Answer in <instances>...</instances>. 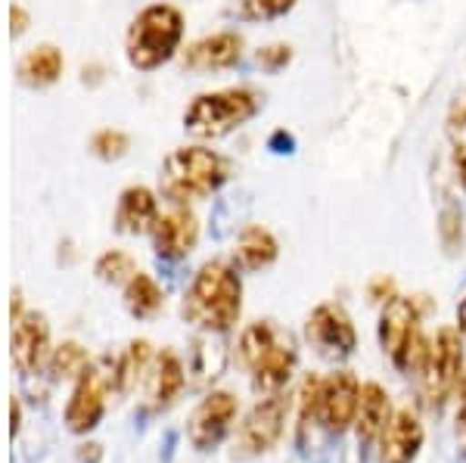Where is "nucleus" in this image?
Instances as JSON below:
<instances>
[{
    "mask_svg": "<svg viewBox=\"0 0 466 463\" xmlns=\"http://www.w3.org/2000/svg\"><path fill=\"white\" fill-rule=\"evenodd\" d=\"M233 258H237V265L246 267V271H265V267H270L280 258V243H277V237L270 234L268 227L249 224V227L239 230Z\"/></svg>",
    "mask_w": 466,
    "mask_h": 463,
    "instance_id": "obj_20",
    "label": "nucleus"
},
{
    "mask_svg": "<svg viewBox=\"0 0 466 463\" xmlns=\"http://www.w3.org/2000/svg\"><path fill=\"white\" fill-rule=\"evenodd\" d=\"M165 305V289L149 274L137 271L125 283V308L134 317H156Z\"/></svg>",
    "mask_w": 466,
    "mask_h": 463,
    "instance_id": "obj_23",
    "label": "nucleus"
},
{
    "mask_svg": "<svg viewBox=\"0 0 466 463\" xmlns=\"http://www.w3.org/2000/svg\"><path fill=\"white\" fill-rule=\"evenodd\" d=\"M94 274L103 283H112V287H125V283L131 280L134 274H137V261H134L122 249H109V252H103V256L96 258Z\"/></svg>",
    "mask_w": 466,
    "mask_h": 463,
    "instance_id": "obj_26",
    "label": "nucleus"
},
{
    "mask_svg": "<svg viewBox=\"0 0 466 463\" xmlns=\"http://www.w3.org/2000/svg\"><path fill=\"white\" fill-rule=\"evenodd\" d=\"M457 330L466 336V298L461 305H457Z\"/></svg>",
    "mask_w": 466,
    "mask_h": 463,
    "instance_id": "obj_37",
    "label": "nucleus"
},
{
    "mask_svg": "<svg viewBox=\"0 0 466 463\" xmlns=\"http://www.w3.org/2000/svg\"><path fill=\"white\" fill-rule=\"evenodd\" d=\"M127 134L125 131H118V128H103V131H96L94 137H90V153L94 156H100V159H122V156L127 153Z\"/></svg>",
    "mask_w": 466,
    "mask_h": 463,
    "instance_id": "obj_28",
    "label": "nucleus"
},
{
    "mask_svg": "<svg viewBox=\"0 0 466 463\" xmlns=\"http://www.w3.org/2000/svg\"><path fill=\"white\" fill-rule=\"evenodd\" d=\"M184 383H187V373H184V364L180 357L171 352V348H162L159 355L153 357L149 364V373H147V398H149V408H168L171 401L184 392Z\"/></svg>",
    "mask_w": 466,
    "mask_h": 463,
    "instance_id": "obj_18",
    "label": "nucleus"
},
{
    "mask_svg": "<svg viewBox=\"0 0 466 463\" xmlns=\"http://www.w3.org/2000/svg\"><path fill=\"white\" fill-rule=\"evenodd\" d=\"M423 448V423L413 410L401 408L380 432V463H413Z\"/></svg>",
    "mask_w": 466,
    "mask_h": 463,
    "instance_id": "obj_15",
    "label": "nucleus"
},
{
    "mask_svg": "<svg viewBox=\"0 0 466 463\" xmlns=\"http://www.w3.org/2000/svg\"><path fill=\"white\" fill-rule=\"evenodd\" d=\"M420 379H423L426 398L432 405H441L448 395L457 392V386L463 379V333L457 327H441L435 333L430 352H426L423 370H420Z\"/></svg>",
    "mask_w": 466,
    "mask_h": 463,
    "instance_id": "obj_6",
    "label": "nucleus"
},
{
    "mask_svg": "<svg viewBox=\"0 0 466 463\" xmlns=\"http://www.w3.org/2000/svg\"><path fill=\"white\" fill-rule=\"evenodd\" d=\"M392 401L389 392L380 383H364L360 386V398H358V417H355V432L358 442L367 445L373 438H380V432L386 429V423L392 420Z\"/></svg>",
    "mask_w": 466,
    "mask_h": 463,
    "instance_id": "obj_19",
    "label": "nucleus"
},
{
    "mask_svg": "<svg viewBox=\"0 0 466 463\" xmlns=\"http://www.w3.org/2000/svg\"><path fill=\"white\" fill-rule=\"evenodd\" d=\"M50 327L47 317L37 315V311H25L16 324H13V336H10V355L13 364L19 367V373L32 377L44 367V361L50 357Z\"/></svg>",
    "mask_w": 466,
    "mask_h": 463,
    "instance_id": "obj_12",
    "label": "nucleus"
},
{
    "mask_svg": "<svg viewBox=\"0 0 466 463\" xmlns=\"http://www.w3.org/2000/svg\"><path fill=\"white\" fill-rule=\"evenodd\" d=\"M90 367V357H87V348L81 342H63L50 352V370H54L56 379H78L81 373Z\"/></svg>",
    "mask_w": 466,
    "mask_h": 463,
    "instance_id": "obj_25",
    "label": "nucleus"
},
{
    "mask_svg": "<svg viewBox=\"0 0 466 463\" xmlns=\"http://www.w3.org/2000/svg\"><path fill=\"white\" fill-rule=\"evenodd\" d=\"M109 392H116L112 364L106 361V367H94V364H90L78 377L69 405H66V429L75 432V436H85V432L100 427L103 414H106Z\"/></svg>",
    "mask_w": 466,
    "mask_h": 463,
    "instance_id": "obj_8",
    "label": "nucleus"
},
{
    "mask_svg": "<svg viewBox=\"0 0 466 463\" xmlns=\"http://www.w3.org/2000/svg\"><path fill=\"white\" fill-rule=\"evenodd\" d=\"M457 438H461V448L466 454V377L461 379V386H457Z\"/></svg>",
    "mask_w": 466,
    "mask_h": 463,
    "instance_id": "obj_31",
    "label": "nucleus"
},
{
    "mask_svg": "<svg viewBox=\"0 0 466 463\" xmlns=\"http://www.w3.org/2000/svg\"><path fill=\"white\" fill-rule=\"evenodd\" d=\"M360 383L355 373L333 370L318 386V420L327 432H345L358 417Z\"/></svg>",
    "mask_w": 466,
    "mask_h": 463,
    "instance_id": "obj_9",
    "label": "nucleus"
},
{
    "mask_svg": "<svg viewBox=\"0 0 466 463\" xmlns=\"http://www.w3.org/2000/svg\"><path fill=\"white\" fill-rule=\"evenodd\" d=\"M305 333L318 346V352L329 357H349L358 348V330L349 311L333 302H323L308 315Z\"/></svg>",
    "mask_w": 466,
    "mask_h": 463,
    "instance_id": "obj_10",
    "label": "nucleus"
},
{
    "mask_svg": "<svg viewBox=\"0 0 466 463\" xmlns=\"http://www.w3.org/2000/svg\"><path fill=\"white\" fill-rule=\"evenodd\" d=\"M392 296H395V283H392V280L377 277V280L370 283V298H373V302H382V305H386Z\"/></svg>",
    "mask_w": 466,
    "mask_h": 463,
    "instance_id": "obj_32",
    "label": "nucleus"
},
{
    "mask_svg": "<svg viewBox=\"0 0 466 463\" xmlns=\"http://www.w3.org/2000/svg\"><path fill=\"white\" fill-rule=\"evenodd\" d=\"M149 237H153V249L159 258H187L199 243V221L187 206H175L171 212L159 215Z\"/></svg>",
    "mask_w": 466,
    "mask_h": 463,
    "instance_id": "obj_13",
    "label": "nucleus"
},
{
    "mask_svg": "<svg viewBox=\"0 0 466 463\" xmlns=\"http://www.w3.org/2000/svg\"><path fill=\"white\" fill-rule=\"evenodd\" d=\"M255 63L265 72H283L292 63V47L289 44H268L255 54Z\"/></svg>",
    "mask_w": 466,
    "mask_h": 463,
    "instance_id": "obj_30",
    "label": "nucleus"
},
{
    "mask_svg": "<svg viewBox=\"0 0 466 463\" xmlns=\"http://www.w3.org/2000/svg\"><path fill=\"white\" fill-rule=\"evenodd\" d=\"M184 13L175 4H149L134 16L125 37L127 63L140 72H153L168 63L184 41Z\"/></svg>",
    "mask_w": 466,
    "mask_h": 463,
    "instance_id": "obj_3",
    "label": "nucleus"
},
{
    "mask_svg": "<svg viewBox=\"0 0 466 463\" xmlns=\"http://www.w3.org/2000/svg\"><path fill=\"white\" fill-rule=\"evenodd\" d=\"M261 109V100L252 87H221L193 96L184 112V128L197 140H221L252 122Z\"/></svg>",
    "mask_w": 466,
    "mask_h": 463,
    "instance_id": "obj_4",
    "label": "nucleus"
},
{
    "mask_svg": "<svg viewBox=\"0 0 466 463\" xmlns=\"http://www.w3.org/2000/svg\"><path fill=\"white\" fill-rule=\"evenodd\" d=\"M237 398L230 392H208L206 398L199 401L197 410L190 414V427H187V436H190V445L197 451H208L228 436V429L237 420Z\"/></svg>",
    "mask_w": 466,
    "mask_h": 463,
    "instance_id": "obj_11",
    "label": "nucleus"
},
{
    "mask_svg": "<svg viewBox=\"0 0 466 463\" xmlns=\"http://www.w3.org/2000/svg\"><path fill=\"white\" fill-rule=\"evenodd\" d=\"M25 315V311H22V293L16 289V293H13V305H10V317H13V324H16V320Z\"/></svg>",
    "mask_w": 466,
    "mask_h": 463,
    "instance_id": "obj_36",
    "label": "nucleus"
},
{
    "mask_svg": "<svg viewBox=\"0 0 466 463\" xmlns=\"http://www.w3.org/2000/svg\"><path fill=\"white\" fill-rule=\"evenodd\" d=\"M19 420H22V408L16 398H10V436L19 432Z\"/></svg>",
    "mask_w": 466,
    "mask_h": 463,
    "instance_id": "obj_34",
    "label": "nucleus"
},
{
    "mask_svg": "<svg viewBox=\"0 0 466 463\" xmlns=\"http://www.w3.org/2000/svg\"><path fill=\"white\" fill-rule=\"evenodd\" d=\"M448 137H451V162H454V177L466 190V96L451 106L448 116Z\"/></svg>",
    "mask_w": 466,
    "mask_h": 463,
    "instance_id": "obj_24",
    "label": "nucleus"
},
{
    "mask_svg": "<svg viewBox=\"0 0 466 463\" xmlns=\"http://www.w3.org/2000/svg\"><path fill=\"white\" fill-rule=\"evenodd\" d=\"M63 69H66L63 50L54 47V44H41V47H32L19 59V81L28 87H47L59 81Z\"/></svg>",
    "mask_w": 466,
    "mask_h": 463,
    "instance_id": "obj_21",
    "label": "nucleus"
},
{
    "mask_svg": "<svg viewBox=\"0 0 466 463\" xmlns=\"http://www.w3.org/2000/svg\"><path fill=\"white\" fill-rule=\"evenodd\" d=\"M299 0H243L239 4V16L246 22H274L283 19L296 10Z\"/></svg>",
    "mask_w": 466,
    "mask_h": 463,
    "instance_id": "obj_27",
    "label": "nucleus"
},
{
    "mask_svg": "<svg viewBox=\"0 0 466 463\" xmlns=\"http://www.w3.org/2000/svg\"><path fill=\"white\" fill-rule=\"evenodd\" d=\"M159 199L149 186L137 184V186H127L118 196L116 206V230L118 234L127 237H144L153 234L156 221H159Z\"/></svg>",
    "mask_w": 466,
    "mask_h": 463,
    "instance_id": "obj_16",
    "label": "nucleus"
},
{
    "mask_svg": "<svg viewBox=\"0 0 466 463\" xmlns=\"http://www.w3.org/2000/svg\"><path fill=\"white\" fill-rule=\"evenodd\" d=\"M439 237H441V246L448 252H457L463 246V215L461 208H445L439 215Z\"/></svg>",
    "mask_w": 466,
    "mask_h": 463,
    "instance_id": "obj_29",
    "label": "nucleus"
},
{
    "mask_svg": "<svg viewBox=\"0 0 466 463\" xmlns=\"http://www.w3.org/2000/svg\"><path fill=\"white\" fill-rule=\"evenodd\" d=\"M78 458L87 460V463H96V460H100V445H81Z\"/></svg>",
    "mask_w": 466,
    "mask_h": 463,
    "instance_id": "obj_35",
    "label": "nucleus"
},
{
    "mask_svg": "<svg viewBox=\"0 0 466 463\" xmlns=\"http://www.w3.org/2000/svg\"><path fill=\"white\" fill-rule=\"evenodd\" d=\"M25 28H28V13L22 10L19 4H13V6H10V32H13V37L22 35Z\"/></svg>",
    "mask_w": 466,
    "mask_h": 463,
    "instance_id": "obj_33",
    "label": "nucleus"
},
{
    "mask_svg": "<svg viewBox=\"0 0 466 463\" xmlns=\"http://www.w3.org/2000/svg\"><path fill=\"white\" fill-rule=\"evenodd\" d=\"M243 315V280L224 261H206L187 287L184 317L206 333H228Z\"/></svg>",
    "mask_w": 466,
    "mask_h": 463,
    "instance_id": "obj_1",
    "label": "nucleus"
},
{
    "mask_svg": "<svg viewBox=\"0 0 466 463\" xmlns=\"http://www.w3.org/2000/svg\"><path fill=\"white\" fill-rule=\"evenodd\" d=\"M228 181L230 162L202 144L171 149L162 162V196H168L175 206L212 196Z\"/></svg>",
    "mask_w": 466,
    "mask_h": 463,
    "instance_id": "obj_2",
    "label": "nucleus"
},
{
    "mask_svg": "<svg viewBox=\"0 0 466 463\" xmlns=\"http://www.w3.org/2000/svg\"><path fill=\"white\" fill-rule=\"evenodd\" d=\"M287 417H289L287 395L283 392L268 395V398L258 401V405L246 414V420L239 423L233 451H237L239 458H255V454L270 451V448L283 438V432H287Z\"/></svg>",
    "mask_w": 466,
    "mask_h": 463,
    "instance_id": "obj_7",
    "label": "nucleus"
},
{
    "mask_svg": "<svg viewBox=\"0 0 466 463\" xmlns=\"http://www.w3.org/2000/svg\"><path fill=\"white\" fill-rule=\"evenodd\" d=\"M420 305L417 298L392 296L382 305L380 315V346L389 355V361L404 373L423 370L426 352H430V339L420 330Z\"/></svg>",
    "mask_w": 466,
    "mask_h": 463,
    "instance_id": "obj_5",
    "label": "nucleus"
},
{
    "mask_svg": "<svg viewBox=\"0 0 466 463\" xmlns=\"http://www.w3.org/2000/svg\"><path fill=\"white\" fill-rule=\"evenodd\" d=\"M153 346L147 339H134L131 346L125 348V355H118L112 361V383H116V392H131L134 386L149 373V364H153Z\"/></svg>",
    "mask_w": 466,
    "mask_h": 463,
    "instance_id": "obj_22",
    "label": "nucleus"
},
{
    "mask_svg": "<svg viewBox=\"0 0 466 463\" xmlns=\"http://www.w3.org/2000/svg\"><path fill=\"white\" fill-rule=\"evenodd\" d=\"M249 373H252V383H255V389H258V392L277 395V392L287 389L292 373H296V348H292L289 336L283 333L280 342H277V346H270L268 352L252 364Z\"/></svg>",
    "mask_w": 466,
    "mask_h": 463,
    "instance_id": "obj_17",
    "label": "nucleus"
},
{
    "mask_svg": "<svg viewBox=\"0 0 466 463\" xmlns=\"http://www.w3.org/2000/svg\"><path fill=\"white\" fill-rule=\"evenodd\" d=\"M243 59V35L237 32H215L199 41H193L187 50H180V63L190 72H218L233 69Z\"/></svg>",
    "mask_w": 466,
    "mask_h": 463,
    "instance_id": "obj_14",
    "label": "nucleus"
}]
</instances>
